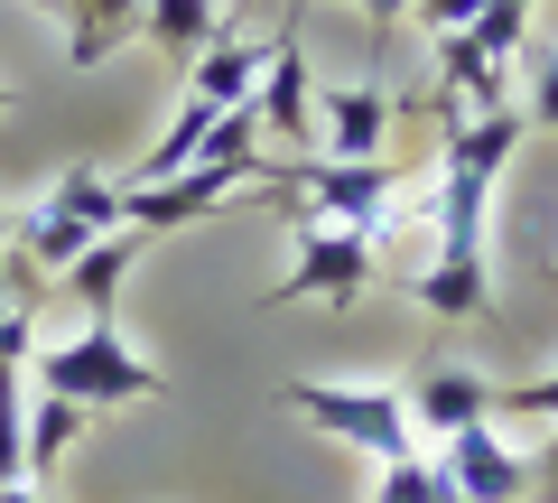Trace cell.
<instances>
[{
    "mask_svg": "<svg viewBox=\"0 0 558 503\" xmlns=\"http://www.w3.org/2000/svg\"><path fill=\"white\" fill-rule=\"evenodd\" d=\"M28 383H38L47 402L112 410V402H159L168 373L149 355H131V336H121L112 318H84L65 345H38V355H28Z\"/></svg>",
    "mask_w": 558,
    "mask_h": 503,
    "instance_id": "6da1fadb",
    "label": "cell"
},
{
    "mask_svg": "<svg viewBox=\"0 0 558 503\" xmlns=\"http://www.w3.org/2000/svg\"><path fill=\"white\" fill-rule=\"evenodd\" d=\"M289 410H299L307 429H326L336 447H363V457H410L418 447V429H410V402L400 392H381V383H289Z\"/></svg>",
    "mask_w": 558,
    "mask_h": 503,
    "instance_id": "7a4b0ae2",
    "label": "cell"
},
{
    "mask_svg": "<svg viewBox=\"0 0 558 503\" xmlns=\"http://www.w3.org/2000/svg\"><path fill=\"white\" fill-rule=\"evenodd\" d=\"M373 280H381V252H373L363 224H299V262L270 280V308H299V299L354 308Z\"/></svg>",
    "mask_w": 558,
    "mask_h": 503,
    "instance_id": "3957f363",
    "label": "cell"
},
{
    "mask_svg": "<svg viewBox=\"0 0 558 503\" xmlns=\"http://www.w3.org/2000/svg\"><path fill=\"white\" fill-rule=\"evenodd\" d=\"M252 112H260V141H279V149H317V75H307L299 28H279V38H270L260 84H252Z\"/></svg>",
    "mask_w": 558,
    "mask_h": 503,
    "instance_id": "277c9868",
    "label": "cell"
},
{
    "mask_svg": "<svg viewBox=\"0 0 558 503\" xmlns=\"http://www.w3.org/2000/svg\"><path fill=\"white\" fill-rule=\"evenodd\" d=\"M438 476L457 484L465 503H521V494H531V457H521L494 420H484V429H457V439L438 447Z\"/></svg>",
    "mask_w": 558,
    "mask_h": 503,
    "instance_id": "5b68a950",
    "label": "cell"
},
{
    "mask_svg": "<svg viewBox=\"0 0 558 503\" xmlns=\"http://www.w3.org/2000/svg\"><path fill=\"white\" fill-rule=\"evenodd\" d=\"M400 402H410V429H418V439H438V447L457 439V429H484V420H494V383H484L475 363H428Z\"/></svg>",
    "mask_w": 558,
    "mask_h": 503,
    "instance_id": "8992f818",
    "label": "cell"
},
{
    "mask_svg": "<svg viewBox=\"0 0 558 503\" xmlns=\"http://www.w3.org/2000/svg\"><path fill=\"white\" fill-rule=\"evenodd\" d=\"M233 196H252V187H242V178H223V168H178V178H159V187H131V233L205 224V215H223Z\"/></svg>",
    "mask_w": 558,
    "mask_h": 503,
    "instance_id": "52a82bcc",
    "label": "cell"
},
{
    "mask_svg": "<svg viewBox=\"0 0 558 503\" xmlns=\"http://www.w3.org/2000/svg\"><path fill=\"white\" fill-rule=\"evenodd\" d=\"M391 94L381 84H336V94H317V149L326 159H381V141H391Z\"/></svg>",
    "mask_w": 558,
    "mask_h": 503,
    "instance_id": "ba28073f",
    "label": "cell"
},
{
    "mask_svg": "<svg viewBox=\"0 0 558 503\" xmlns=\"http://www.w3.org/2000/svg\"><path fill=\"white\" fill-rule=\"evenodd\" d=\"M260 57H270V38H260V28H223V38L205 47L196 65H186V94H196V103H215V112H233V103H252Z\"/></svg>",
    "mask_w": 558,
    "mask_h": 503,
    "instance_id": "9c48e42d",
    "label": "cell"
},
{
    "mask_svg": "<svg viewBox=\"0 0 558 503\" xmlns=\"http://www.w3.org/2000/svg\"><path fill=\"white\" fill-rule=\"evenodd\" d=\"M140 38L159 47V57L196 65L205 47L223 38V0H140Z\"/></svg>",
    "mask_w": 558,
    "mask_h": 503,
    "instance_id": "30bf717a",
    "label": "cell"
},
{
    "mask_svg": "<svg viewBox=\"0 0 558 503\" xmlns=\"http://www.w3.org/2000/svg\"><path fill=\"white\" fill-rule=\"evenodd\" d=\"M47 215H75L84 233H131V187L102 168H65V178H47Z\"/></svg>",
    "mask_w": 558,
    "mask_h": 503,
    "instance_id": "8fae6325",
    "label": "cell"
},
{
    "mask_svg": "<svg viewBox=\"0 0 558 503\" xmlns=\"http://www.w3.org/2000/svg\"><path fill=\"white\" fill-rule=\"evenodd\" d=\"M149 252V233H102L94 252H84L75 271H65V289H75V308L84 318H112V299H121V280H131V262Z\"/></svg>",
    "mask_w": 558,
    "mask_h": 503,
    "instance_id": "7c38bea8",
    "label": "cell"
},
{
    "mask_svg": "<svg viewBox=\"0 0 558 503\" xmlns=\"http://www.w3.org/2000/svg\"><path fill=\"white\" fill-rule=\"evenodd\" d=\"M94 429V410H75V402H47L38 392V410H28V476H57L65 457H75V439Z\"/></svg>",
    "mask_w": 558,
    "mask_h": 503,
    "instance_id": "4fadbf2b",
    "label": "cell"
},
{
    "mask_svg": "<svg viewBox=\"0 0 558 503\" xmlns=\"http://www.w3.org/2000/svg\"><path fill=\"white\" fill-rule=\"evenodd\" d=\"M0 484H28V373H0Z\"/></svg>",
    "mask_w": 558,
    "mask_h": 503,
    "instance_id": "5bb4252c",
    "label": "cell"
},
{
    "mask_svg": "<svg viewBox=\"0 0 558 503\" xmlns=\"http://www.w3.org/2000/svg\"><path fill=\"white\" fill-rule=\"evenodd\" d=\"M438 494H447L438 457H418V447H410V457H391V466H381V494H373V503H438Z\"/></svg>",
    "mask_w": 558,
    "mask_h": 503,
    "instance_id": "9a60e30c",
    "label": "cell"
},
{
    "mask_svg": "<svg viewBox=\"0 0 558 503\" xmlns=\"http://www.w3.org/2000/svg\"><path fill=\"white\" fill-rule=\"evenodd\" d=\"M521 28H531V0H484V20H475V28H457V38H475L484 57H502V65H512Z\"/></svg>",
    "mask_w": 558,
    "mask_h": 503,
    "instance_id": "2e32d148",
    "label": "cell"
},
{
    "mask_svg": "<svg viewBox=\"0 0 558 503\" xmlns=\"http://www.w3.org/2000/svg\"><path fill=\"white\" fill-rule=\"evenodd\" d=\"M494 410H512V420H549V429H558V363H549V373H531V383H512V392H494Z\"/></svg>",
    "mask_w": 558,
    "mask_h": 503,
    "instance_id": "e0dca14e",
    "label": "cell"
},
{
    "mask_svg": "<svg viewBox=\"0 0 558 503\" xmlns=\"http://www.w3.org/2000/svg\"><path fill=\"white\" fill-rule=\"evenodd\" d=\"M521 121H531V131H549V141H558V47H549V57H539V65H531V103H521Z\"/></svg>",
    "mask_w": 558,
    "mask_h": 503,
    "instance_id": "ac0fdd59",
    "label": "cell"
},
{
    "mask_svg": "<svg viewBox=\"0 0 558 503\" xmlns=\"http://www.w3.org/2000/svg\"><path fill=\"white\" fill-rule=\"evenodd\" d=\"M484 20V0H418V28L428 38H457V28H475Z\"/></svg>",
    "mask_w": 558,
    "mask_h": 503,
    "instance_id": "d6986e66",
    "label": "cell"
},
{
    "mask_svg": "<svg viewBox=\"0 0 558 503\" xmlns=\"http://www.w3.org/2000/svg\"><path fill=\"white\" fill-rule=\"evenodd\" d=\"M531 494H539V503H558V429H549V447L531 457Z\"/></svg>",
    "mask_w": 558,
    "mask_h": 503,
    "instance_id": "ffe728a7",
    "label": "cell"
},
{
    "mask_svg": "<svg viewBox=\"0 0 558 503\" xmlns=\"http://www.w3.org/2000/svg\"><path fill=\"white\" fill-rule=\"evenodd\" d=\"M354 10H363V20H373V38H391V28H400V20H410L418 0H354Z\"/></svg>",
    "mask_w": 558,
    "mask_h": 503,
    "instance_id": "44dd1931",
    "label": "cell"
},
{
    "mask_svg": "<svg viewBox=\"0 0 558 503\" xmlns=\"http://www.w3.org/2000/svg\"><path fill=\"white\" fill-rule=\"evenodd\" d=\"M10 233H20V215H10V205H0V242H10Z\"/></svg>",
    "mask_w": 558,
    "mask_h": 503,
    "instance_id": "7402d4cb",
    "label": "cell"
},
{
    "mask_svg": "<svg viewBox=\"0 0 558 503\" xmlns=\"http://www.w3.org/2000/svg\"><path fill=\"white\" fill-rule=\"evenodd\" d=\"M10 308H20V299H10V289H0V318H10Z\"/></svg>",
    "mask_w": 558,
    "mask_h": 503,
    "instance_id": "603a6c76",
    "label": "cell"
},
{
    "mask_svg": "<svg viewBox=\"0 0 558 503\" xmlns=\"http://www.w3.org/2000/svg\"><path fill=\"white\" fill-rule=\"evenodd\" d=\"M0 112H10V84H0Z\"/></svg>",
    "mask_w": 558,
    "mask_h": 503,
    "instance_id": "cb8c5ba5",
    "label": "cell"
},
{
    "mask_svg": "<svg viewBox=\"0 0 558 503\" xmlns=\"http://www.w3.org/2000/svg\"><path fill=\"white\" fill-rule=\"evenodd\" d=\"M549 280H558V262H549Z\"/></svg>",
    "mask_w": 558,
    "mask_h": 503,
    "instance_id": "d4e9b609",
    "label": "cell"
},
{
    "mask_svg": "<svg viewBox=\"0 0 558 503\" xmlns=\"http://www.w3.org/2000/svg\"><path fill=\"white\" fill-rule=\"evenodd\" d=\"M531 10H539V0H531Z\"/></svg>",
    "mask_w": 558,
    "mask_h": 503,
    "instance_id": "484cf974",
    "label": "cell"
}]
</instances>
